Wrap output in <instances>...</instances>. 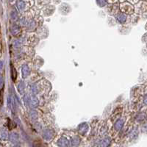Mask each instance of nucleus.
Returning a JSON list of instances; mask_svg holds the SVG:
<instances>
[{"label": "nucleus", "mask_w": 147, "mask_h": 147, "mask_svg": "<svg viewBox=\"0 0 147 147\" xmlns=\"http://www.w3.org/2000/svg\"><path fill=\"white\" fill-rule=\"evenodd\" d=\"M10 141L13 144H16L18 141V136L17 135L16 133H12L10 136Z\"/></svg>", "instance_id": "nucleus-14"}, {"label": "nucleus", "mask_w": 147, "mask_h": 147, "mask_svg": "<svg viewBox=\"0 0 147 147\" xmlns=\"http://www.w3.org/2000/svg\"><path fill=\"white\" fill-rule=\"evenodd\" d=\"M68 144H69V141H68L67 138H65L64 137L61 138L57 141V145L60 147H66L68 146Z\"/></svg>", "instance_id": "nucleus-7"}, {"label": "nucleus", "mask_w": 147, "mask_h": 147, "mask_svg": "<svg viewBox=\"0 0 147 147\" xmlns=\"http://www.w3.org/2000/svg\"><path fill=\"white\" fill-rule=\"evenodd\" d=\"M18 91L21 94H23V91H24V83L23 82H21L18 85Z\"/></svg>", "instance_id": "nucleus-20"}, {"label": "nucleus", "mask_w": 147, "mask_h": 147, "mask_svg": "<svg viewBox=\"0 0 147 147\" xmlns=\"http://www.w3.org/2000/svg\"><path fill=\"white\" fill-rule=\"evenodd\" d=\"M20 147L19 146H15V147Z\"/></svg>", "instance_id": "nucleus-29"}, {"label": "nucleus", "mask_w": 147, "mask_h": 147, "mask_svg": "<svg viewBox=\"0 0 147 147\" xmlns=\"http://www.w3.org/2000/svg\"><path fill=\"white\" fill-rule=\"evenodd\" d=\"M144 130L147 132V124H145V125L144 126Z\"/></svg>", "instance_id": "nucleus-27"}, {"label": "nucleus", "mask_w": 147, "mask_h": 147, "mask_svg": "<svg viewBox=\"0 0 147 147\" xmlns=\"http://www.w3.org/2000/svg\"><path fill=\"white\" fill-rule=\"evenodd\" d=\"M54 10H55V7L52 5H47L44 9H43V13L45 15V16H51L54 13Z\"/></svg>", "instance_id": "nucleus-2"}, {"label": "nucleus", "mask_w": 147, "mask_h": 147, "mask_svg": "<svg viewBox=\"0 0 147 147\" xmlns=\"http://www.w3.org/2000/svg\"><path fill=\"white\" fill-rule=\"evenodd\" d=\"M116 18H117V21L121 23V24H124L126 20H127V16L125 15V13H118L117 16H116Z\"/></svg>", "instance_id": "nucleus-9"}, {"label": "nucleus", "mask_w": 147, "mask_h": 147, "mask_svg": "<svg viewBox=\"0 0 147 147\" xmlns=\"http://www.w3.org/2000/svg\"><path fill=\"white\" fill-rule=\"evenodd\" d=\"M12 69H13V74H12V77H13V80H16V75H17L16 71V69L14 68V67H12Z\"/></svg>", "instance_id": "nucleus-24"}, {"label": "nucleus", "mask_w": 147, "mask_h": 147, "mask_svg": "<svg viewBox=\"0 0 147 147\" xmlns=\"http://www.w3.org/2000/svg\"><path fill=\"white\" fill-rule=\"evenodd\" d=\"M16 7L17 8H18L20 11L23 12V11L26 9L27 3H26V1H24V0H17Z\"/></svg>", "instance_id": "nucleus-5"}, {"label": "nucleus", "mask_w": 147, "mask_h": 147, "mask_svg": "<svg viewBox=\"0 0 147 147\" xmlns=\"http://www.w3.org/2000/svg\"><path fill=\"white\" fill-rule=\"evenodd\" d=\"M71 146H77L80 143V139L79 137H74L71 140Z\"/></svg>", "instance_id": "nucleus-16"}, {"label": "nucleus", "mask_w": 147, "mask_h": 147, "mask_svg": "<svg viewBox=\"0 0 147 147\" xmlns=\"http://www.w3.org/2000/svg\"><path fill=\"white\" fill-rule=\"evenodd\" d=\"M111 140L110 138H106L104 139H103L101 142V147H107L110 144Z\"/></svg>", "instance_id": "nucleus-12"}, {"label": "nucleus", "mask_w": 147, "mask_h": 147, "mask_svg": "<svg viewBox=\"0 0 147 147\" xmlns=\"http://www.w3.org/2000/svg\"><path fill=\"white\" fill-rule=\"evenodd\" d=\"M107 1H109L110 3H115L116 1H118V0H107Z\"/></svg>", "instance_id": "nucleus-26"}, {"label": "nucleus", "mask_w": 147, "mask_h": 147, "mask_svg": "<svg viewBox=\"0 0 147 147\" xmlns=\"http://www.w3.org/2000/svg\"><path fill=\"white\" fill-rule=\"evenodd\" d=\"M120 9L122 11V13L127 14H131L134 11L133 6L129 2H122L120 4Z\"/></svg>", "instance_id": "nucleus-1"}, {"label": "nucleus", "mask_w": 147, "mask_h": 147, "mask_svg": "<svg viewBox=\"0 0 147 147\" xmlns=\"http://www.w3.org/2000/svg\"><path fill=\"white\" fill-rule=\"evenodd\" d=\"M88 130V125L86 123H82L78 127V131L81 135H85Z\"/></svg>", "instance_id": "nucleus-6"}, {"label": "nucleus", "mask_w": 147, "mask_h": 147, "mask_svg": "<svg viewBox=\"0 0 147 147\" xmlns=\"http://www.w3.org/2000/svg\"><path fill=\"white\" fill-rule=\"evenodd\" d=\"M22 77L24 78H26L28 77V75L30 74V69H29V67L27 65H24L22 67Z\"/></svg>", "instance_id": "nucleus-11"}, {"label": "nucleus", "mask_w": 147, "mask_h": 147, "mask_svg": "<svg viewBox=\"0 0 147 147\" xmlns=\"http://www.w3.org/2000/svg\"><path fill=\"white\" fill-rule=\"evenodd\" d=\"M27 24H28V28H29V30H33V29H35V27L36 23H35V20L31 19V20L29 21V22H28Z\"/></svg>", "instance_id": "nucleus-17"}, {"label": "nucleus", "mask_w": 147, "mask_h": 147, "mask_svg": "<svg viewBox=\"0 0 147 147\" xmlns=\"http://www.w3.org/2000/svg\"><path fill=\"white\" fill-rule=\"evenodd\" d=\"M54 136V132L51 130H46L43 132V138L46 141H50Z\"/></svg>", "instance_id": "nucleus-3"}, {"label": "nucleus", "mask_w": 147, "mask_h": 147, "mask_svg": "<svg viewBox=\"0 0 147 147\" xmlns=\"http://www.w3.org/2000/svg\"><path fill=\"white\" fill-rule=\"evenodd\" d=\"M8 1H10V2H12V1H13V0H8Z\"/></svg>", "instance_id": "nucleus-28"}, {"label": "nucleus", "mask_w": 147, "mask_h": 147, "mask_svg": "<svg viewBox=\"0 0 147 147\" xmlns=\"http://www.w3.org/2000/svg\"><path fill=\"white\" fill-rule=\"evenodd\" d=\"M107 0H97V4H98L99 7H104L106 5V4H107Z\"/></svg>", "instance_id": "nucleus-18"}, {"label": "nucleus", "mask_w": 147, "mask_h": 147, "mask_svg": "<svg viewBox=\"0 0 147 147\" xmlns=\"http://www.w3.org/2000/svg\"><path fill=\"white\" fill-rule=\"evenodd\" d=\"M30 105L33 107H35L38 105V100L35 96L30 97Z\"/></svg>", "instance_id": "nucleus-13"}, {"label": "nucleus", "mask_w": 147, "mask_h": 147, "mask_svg": "<svg viewBox=\"0 0 147 147\" xmlns=\"http://www.w3.org/2000/svg\"><path fill=\"white\" fill-rule=\"evenodd\" d=\"M60 12L62 13V14H68L70 10H71V8H70V6L66 4V3H63L60 6Z\"/></svg>", "instance_id": "nucleus-4"}, {"label": "nucleus", "mask_w": 147, "mask_h": 147, "mask_svg": "<svg viewBox=\"0 0 147 147\" xmlns=\"http://www.w3.org/2000/svg\"><path fill=\"white\" fill-rule=\"evenodd\" d=\"M13 103V99H12L10 96H9L8 98H7V106H8L9 108H11V107H12Z\"/></svg>", "instance_id": "nucleus-22"}, {"label": "nucleus", "mask_w": 147, "mask_h": 147, "mask_svg": "<svg viewBox=\"0 0 147 147\" xmlns=\"http://www.w3.org/2000/svg\"><path fill=\"white\" fill-rule=\"evenodd\" d=\"M10 31H11V33L15 35V36H17L20 33H21V30H20V28L18 25H16V24H13L11 28H10Z\"/></svg>", "instance_id": "nucleus-10"}, {"label": "nucleus", "mask_w": 147, "mask_h": 147, "mask_svg": "<svg viewBox=\"0 0 147 147\" xmlns=\"http://www.w3.org/2000/svg\"><path fill=\"white\" fill-rule=\"evenodd\" d=\"M124 121H125V120H124V118H121V119H119V120H118V121H116V123L114 125L115 130L119 131L122 127H123V125H124Z\"/></svg>", "instance_id": "nucleus-8"}, {"label": "nucleus", "mask_w": 147, "mask_h": 147, "mask_svg": "<svg viewBox=\"0 0 147 147\" xmlns=\"http://www.w3.org/2000/svg\"><path fill=\"white\" fill-rule=\"evenodd\" d=\"M30 116H31V118H32L33 119H36L37 117H38V114H37V113H36L35 111L33 110V111L30 113Z\"/></svg>", "instance_id": "nucleus-23"}, {"label": "nucleus", "mask_w": 147, "mask_h": 147, "mask_svg": "<svg viewBox=\"0 0 147 147\" xmlns=\"http://www.w3.org/2000/svg\"><path fill=\"white\" fill-rule=\"evenodd\" d=\"M144 104H147V94L144 97Z\"/></svg>", "instance_id": "nucleus-25"}, {"label": "nucleus", "mask_w": 147, "mask_h": 147, "mask_svg": "<svg viewBox=\"0 0 147 147\" xmlns=\"http://www.w3.org/2000/svg\"><path fill=\"white\" fill-rule=\"evenodd\" d=\"M49 2V0H37V3L38 5L45 6Z\"/></svg>", "instance_id": "nucleus-19"}, {"label": "nucleus", "mask_w": 147, "mask_h": 147, "mask_svg": "<svg viewBox=\"0 0 147 147\" xmlns=\"http://www.w3.org/2000/svg\"><path fill=\"white\" fill-rule=\"evenodd\" d=\"M8 137H9V135H8L7 132L4 130H1V140H3V141L7 140Z\"/></svg>", "instance_id": "nucleus-15"}, {"label": "nucleus", "mask_w": 147, "mask_h": 147, "mask_svg": "<svg viewBox=\"0 0 147 147\" xmlns=\"http://www.w3.org/2000/svg\"><path fill=\"white\" fill-rule=\"evenodd\" d=\"M10 16H11V19L13 21H16L17 19H18V14H17V13L15 10H13V11L11 12Z\"/></svg>", "instance_id": "nucleus-21"}]
</instances>
